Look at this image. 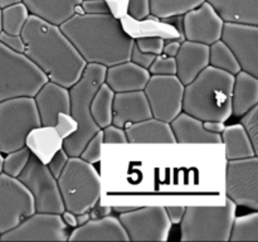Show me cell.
Wrapping results in <instances>:
<instances>
[{
  "label": "cell",
  "instance_id": "43",
  "mask_svg": "<svg viewBox=\"0 0 258 242\" xmlns=\"http://www.w3.org/2000/svg\"><path fill=\"white\" fill-rule=\"evenodd\" d=\"M68 158H70V156H68V154L66 153L64 149L62 148L59 149V150H58L52 158H50L49 161H48L47 166L54 178H58V176H59L60 171L63 170V168H64L66 164H67Z\"/></svg>",
  "mask_w": 258,
  "mask_h": 242
},
{
  "label": "cell",
  "instance_id": "20",
  "mask_svg": "<svg viewBox=\"0 0 258 242\" xmlns=\"http://www.w3.org/2000/svg\"><path fill=\"white\" fill-rule=\"evenodd\" d=\"M174 58L176 65L175 76L185 86L209 66V45L184 39Z\"/></svg>",
  "mask_w": 258,
  "mask_h": 242
},
{
  "label": "cell",
  "instance_id": "25",
  "mask_svg": "<svg viewBox=\"0 0 258 242\" xmlns=\"http://www.w3.org/2000/svg\"><path fill=\"white\" fill-rule=\"evenodd\" d=\"M258 105V77L239 71L234 75L232 87V115L242 116Z\"/></svg>",
  "mask_w": 258,
  "mask_h": 242
},
{
  "label": "cell",
  "instance_id": "26",
  "mask_svg": "<svg viewBox=\"0 0 258 242\" xmlns=\"http://www.w3.org/2000/svg\"><path fill=\"white\" fill-rule=\"evenodd\" d=\"M82 0H23L30 15L60 25L75 14V9Z\"/></svg>",
  "mask_w": 258,
  "mask_h": 242
},
{
  "label": "cell",
  "instance_id": "27",
  "mask_svg": "<svg viewBox=\"0 0 258 242\" xmlns=\"http://www.w3.org/2000/svg\"><path fill=\"white\" fill-rule=\"evenodd\" d=\"M63 139L54 126H38L34 128L25 139V146L40 161L47 164L59 149H62Z\"/></svg>",
  "mask_w": 258,
  "mask_h": 242
},
{
  "label": "cell",
  "instance_id": "16",
  "mask_svg": "<svg viewBox=\"0 0 258 242\" xmlns=\"http://www.w3.org/2000/svg\"><path fill=\"white\" fill-rule=\"evenodd\" d=\"M224 22L207 2L181 17V30L185 40L211 45L221 39Z\"/></svg>",
  "mask_w": 258,
  "mask_h": 242
},
{
  "label": "cell",
  "instance_id": "1",
  "mask_svg": "<svg viewBox=\"0 0 258 242\" xmlns=\"http://www.w3.org/2000/svg\"><path fill=\"white\" fill-rule=\"evenodd\" d=\"M20 35L25 44L24 54L48 81L70 88L80 80L87 63L59 25L29 15Z\"/></svg>",
  "mask_w": 258,
  "mask_h": 242
},
{
  "label": "cell",
  "instance_id": "30",
  "mask_svg": "<svg viewBox=\"0 0 258 242\" xmlns=\"http://www.w3.org/2000/svg\"><path fill=\"white\" fill-rule=\"evenodd\" d=\"M113 96L115 92L105 82H102L91 101V115L100 129L112 124Z\"/></svg>",
  "mask_w": 258,
  "mask_h": 242
},
{
  "label": "cell",
  "instance_id": "5",
  "mask_svg": "<svg viewBox=\"0 0 258 242\" xmlns=\"http://www.w3.org/2000/svg\"><path fill=\"white\" fill-rule=\"evenodd\" d=\"M66 211L75 214L90 212L101 198V178L93 164L80 156H70L57 178Z\"/></svg>",
  "mask_w": 258,
  "mask_h": 242
},
{
  "label": "cell",
  "instance_id": "42",
  "mask_svg": "<svg viewBox=\"0 0 258 242\" xmlns=\"http://www.w3.org/2000/svg\"><path fill=\"white\" fill-rule=\"evenodd\" d=\"M102 131V141L103 144H127L125 129L118 128V126L110 124L101 129Z\"/></svg>",
  "mask_w": 258,
  "mask_h": 242
},
{
  "label": "cell",
  "instance_id": "29",
  "mask_svg": "<svg viewBox=\"0 0 258 242\" xmlns=\"http://www.w3.org/2000/svg\"><path fill=\"white\" fill-rule=\"evenodd\" d=\"M221 138L226 149L227 160L251 158L257 155V151L254 150L246 130L241 124L226 126L221 133Z\"/></svg>",
  "mask_w": 258,
  "mask_h": 242
},
{
  "label": "cell",
  "instance_id": "18",
  "mask_svg": "<svg viewBox=\"0 0 258 242\" xmlns=\"http://www.w3.org/2000/svg\"><path fill=\"white\" fill-rule=\"evenodd\" d=\"M68 241H128V236L118 217L102 216L75 227Z\"/></svg>",
  "mask_w": 258,
  "mask_h": 242
},
{
  "label": "cell",
  "instance_id": "52",
  "mask_svg": "<svg viewBox=\"0 0 258 242\" xmlns=\"http://www.w3.org/2000/svg\"><path fill=\"white\" fill-rule=\"evenodd\" d=\"M136 207H127V206H116V207H112L111 208V211L112 212H116L117 214L120 213H125V212H128V211H133V209H135Z\"/></svg>",
  "mask_w": 258,
  "mask_h": 242
},
{
  "label": "cell",
  "instance_id": "51",
  "mask_svg": "<svg viewBox=\"0 0 258 242\" xmlns=\"http://www.w3.org/2000/svg\"><path fill=\"white\" fill-rule=\"evenodd\" d=\"M91 218L90 213L88 212H82V213H77L76 214V219H77V226H81V224L86 223L88 219Z\"/></svg>",
  "mask_w": 258,
  "mask_h": 242
},
{
  "label": "cell",
  "instance_id": "21",
  "mask_svg": "<svg viewBox=\"0 0 258 242\" xmlns=\"http://www.w3.org/2000/svg\"><path fill=\"white\" fill-rule=\"evenodd\" d=\"M150 76L148 70L131 60H125L106 67L105 83L115 93L141 91L146 86Z\"/></svg>",
  "mask_w": 258,
  "mask_h": 242
},
{
  "label": "cell",
  "instance_id": "53",
  "mask_svg": "<svg viewBox=\"0 0 258 242\" xmlns=\"http://www.w3.org/2000/svg\"><path fill=\"white\" fill-rule=\"evenodd\" d=\"M23 0H0V9L5 7H9V5L17 4V3H22Z\"/></svg>",
  "mask_w": 258,
  "mask_h": 242
},
{
  "label": "cell",
  "instance_id": "32",
  "mask_svg": "<svg viewBox=\"0 0 258 242\" xmlns=\"http://www.w3.org/2000/svg\"><path fill=\"white\" fill-rule=\"evenodd\" d=\"M229 241L258 242V213L257 211L248 214L234 217L232 223Z\"/></svg>",
  "mask_w": 258,
  "mask_h": 242
},
{
  "label": "cell",
  "instance_id": "48",
  "mask_svg": "<svg viewBox=\"0 0 258 242\" xmlns=\"http://www.w3.org/2000/svg\"><path fill=\"white\" fill-rule=\"evenodd\" d=\"M179 47H180V42L178 39H168L164 43L163 53L169 55V57H175L179 50Z\"/></svg>",
  "mask_w": 258,
  "mask_h": 242
},
{
  "label": "cell",
  "instance_id": "56",
  "mask_svg": "<svg viewBox=\"0 0 258 242\" xmlns=\"http://www.w3.org/2000/svg\"><path fill=\"white\" fill-rule=\"evenodd\" d=\"M0 236H2V233H0Z\"/></svg>",
  "mask_w": 258,
  "mask_h": 242
},
{
  "label": "cell",
  "instance_id": "36",
  "mask_svg": "<svg viewBox=\"0 0 258 242\" xmlns=\"http://www.w3.org/2000/svg\"><path fill=\"white\" fill-rule=\"evenodd\" d=\"M239 117H241L239 124L246 130L254 150L258 151V105L252 107L251 110H248Z\"/></svg>",
  "mask_w": 258,
  "mask_h": 242
},
{
  "label": "cell",
  "instance_id": "44",
  "mask_svg": "<svg viewBox=\"0 0 258 242\" xmlns=\"http://www.w3.org/2000/svg\"><path fill=\"white\" fill-rule=\"evenodd\" d=\"M81 7L86 14H108L111 13L106 0H82Z\"/></svg>",
  "mask_w": 258,
  "mask_h": 242
},
{
  "label": "cell",
  "instance_id": "31",
  "mask_svg": "<svg viewBox=\"0 0 258 242\" xmlns=\"http://www.w3.org/2000/svg\"><path fill=\"white\" fill-rule=\"evenodd\" d=\"M206 0H150V14L159 19L183 17Z\"/></svg>",
  "mask_w": 258,
  "mask_h": 242
},
{
  "label": "cell",
  "instance_id": "35",
  "mask_svg": "<svg viewBox=\"0 0 258 242\" xmlns=\"http://www.w3.org/2000/svg\"><path fill=\"white\" fill-rule=\"evenodd\" d=\"M30 155H32V153L25 145L17 149V150L5 154V158L3 159V173L17 178L22 173L23 169L25 168Z\"/></svg>",
  "mask_w": 258,
  "mask_h": 242
},
{
  "label": "cell",
  "instance_id": "2",
  "mask_svg": "<svg viewBox=\"0 0 258 242\" xmlns=\"http://www.w3.org/2000/svg\"><path fill=\"white\" fill-rule=\"evenodd\" d=\"M86 63L103 67L130 60L135 39L118 18L108 14H75L59 25Z\"/></svg>",
  "mask_w": 258,
  "mask_h": 242
},
{
  "label": "cell",
  "instance_id": "45",
  "mask_svg": "<svg viewBox=\"0 0 258 242\" xmlns=\"http://www.w3.org/2000/svg\"><path fill=\"white\" fill-rule=\"evenodd\" d=\"M0 42L12 50L18 53H24L25 44L20 34H9V33L0 32Z\"/></svg>",
  "mask_w": 258,
  "mask_h": 242
},
{
  "label": "cell",
  "instance_id": "8",
  "mask_svg": "<svg viewBox=\"0 0 258 242\" xmlns=\"http://www.w3.org/2000/svg\"><path fill=\"white\" fill-rule=\"evenodd\" d=\"M38 126L40 118L32 96L0 101V151L3 154L24 146L28 134Z\"/></svg>",
  "mask_w": 258,
  "mask_h": 242
},
{
  "label": "cell",
  "instance_id": "15",
  "mask_svg": "<svg viewBox=\"0 0 258 242\" xmlns=\"http://www.w3.org/2000/svg\"><path fill=\"white\" fill-rule=\"evenodd\" d=\"M221 40L232 50L241 71L258 77V25L224 23Z\"/></svg>",
  "mask_w": 258,
  "mask_h": 242
},
{
  "label": "cell",
  "instance_id": "11",
  "mask_svg": "<svg viewBox=\"0 0 258 242\" xmlns=\"http://www.w3.org/2000/svg\"><path fill=\"white\" fill-rule=\"evenodd\" d=\"M128 241H166L171 231V222L165 207H136L118 214Z\"/></svg>",
  "mask_w": 258,
  "mask_h": 242
},
{
  "label": "cell",
  "instance_id": "46",
  "mask_svg": "<svg viewBox=\"0 0 258 242\" xmlns=\"http://www.w3.org/2000/svg\"><path fill=\"white\" fill-rule=\"evenodd\" d=\"M154 59H155V55L150 54V53L143 52V50L139 49L138 45L134 43L133 49H131V54H130L131 62L136 63V65L145 68V70H149V67H150Z\"/></svg>",
  "mask_w": 258,
  "mask_h": 242
},
{
  "label": "cell",
  "instance_id": "41",
  "mask_svg": "<svg viewBox=\"0 0 258 242\" xmlns=\"http://www.w3.org/2000/svg\"><path fill=\"white\" fill-rule=\"evenodd\" d=\"M77 123H76L75 118L71 116V113H58L57 123H55L54 129L57 130V133L59 134V136L63 140H64L66 138H68L70 135H72V134L77 130Z\"/></svg>",
  "mask_w": 258,
  "mask_h": 242
},
{
  "label": "cell",
  "instance_id": "14",
  "mask_svg": "<svg viewBox=\"0 0 258 242\" xmlns=\"http://www.w3.org/2000/svg\"><path fill=\"white\" fill-rule=\"evenodd\" d=\"M67 224L60 214L34 212L0 236V241H68Z\"/></svg>",
  "mask_w": 258,
  "mask_h": 242
},
{
  "label": "cell",
  "instance_id": "10",
  "mask_svg": "<svg viewBox=\"0 0 258 242\" xmlns=\"http://www.w3.org/2000/svg\"><path fill=\"white\" fill-rule=\"evenodd\" d=\"M226 196L236 206L258 211V158L233 159L226 166Z\"/></svg>",
  "mask_w": 258,
  "mask_h": 242
},
{
  "label": "cell",
  "instance_id": "47",
  "mask_svg": "<svg viewBox=\"0 0 258 242\" xmlns=\"http://www.w3.org/2000/svg\"><path fill=\"white\" fill-rule=\"evenodd\" d=\"M166 214H168L169 219H170L171 224H179L183 219L184 211H185V207L183 206H168L165 207Z\"/></svg>",
  "mask_w": 258,
  "mask_h": 242
},
{
  "label": "cell",
  "instance_id": "9",
  "mask_svg": "<svg viewBox=\"0 0 258 242\" xmlns=\"http://www.w3.org/2000/svg\"><path fill=\"white\" fill-rule=\"evenodd\" d=\"M32 194L35 212L62 214L64 211L57 178L53 176L47 164L32 154L22 173L17 176Z\"/></svg>",
  "mask_w": 258,
  "mask_h": 242
},
{
  "label": "cell",
  "instance_id": "37",
  "mask_svg": "<svg viewBox=\"0 0 258 242\" xmlns=\"http://www.w3.org/2000/svg\"><path fill=\"white\" fill-rule=\"evenodd\" d=\"M102 131L100 130L88 140V143L86 144L83 150L81 151L80 158H82L85 161L95 165L101 159V148H102Z\"/></svg>",
  "mask_w": 258,
  "mask_h": 242
},
{
  "label": "cell",
  "instance_id": "40",
  "mask_svg": "<svg viewBox=\"0 0 258 242\" xmlns=\"http://www.w3.org/2000/svg\"><path fill=\"white\" fill-rule=\"evenodd\" d=\"M126 15L134 20H144L150 15V0H127Z\"/></svg>",
  "mask_w": 258,
  "mask_h": 242
},
{
  "label": "cell",
  "instance_id": "12",
  "mask_svg": "<svg viewBox=\"0 0 258 242\" xmlns=\"http://www.w3.org/2000/svg\"><path fill=\"white\" fill-rule=\"evenodd\" d=\"M143 91L153 117L170 123L183 111L184 85L175 75H151Z\"/></svg>",
  "mask_w": 258,
  "mask_h": 242
},
{
  "label": "cell",
  "instance_id": "7",
  "mask_svg": "<svg viewBox=\"0 0 258 242\" xmlns=\"http://www.w3.org/2000/svg\"><path fill=\"white\" fill-rule=\"evenodd\" d=\"M42 71L24 54L0 42V101L18 96H34L47 82Z\"/></svg>",
  "mask_w": 258,
  "mask_h": 242
},
{
  "label": "cell",
  "instance_id": "49",
  "mask_svg": "<svg viewBox=\"0 0 258 242\" xmlns=\"http://www.w3.org/2000/svg\"><path fill=\"white\" fill-rule=\"evenodd\" d=\"M203 126L207 130L214 134H221L226 128L223 121H203Z\"/></svg>",
  "mask_w": 258,
  "mask_h": 242
},
{
  "label": "cell",
  "instance_id": "4",
  "mask_svg": "<svg viewBox=\"0 0 258 242\" xmlns=\"http://www.w3.org/2000/svg\"><path fill=\"white\" fill-rule=\"evenodd\" d=\"M106 67L87 63L80 80L68 88L71 107L70 113L77 123V130L63 140L62 148L68 156H80L86 144L101 129L91 115V101L101 83L105 82Z\"/></svg>",
  "mask_w": 258,
  "mask_h": 242
},
{
  "label": "cell",
  "instance_id": "17",
  "mask_svg": "<svg viewBox=\"0 0 258 242\" xmlns=\"http://www.w3.org/2000/svg\"><path fill=\"white\" fill-rule=\"evenodd\" d=\"M33 98L39 113L40 125L54 126L58 113H70V91L64 86L47 81L43 83Z\"/></svg>",
  "mask_w": 258,
  "mask_h": 242
},
{
  "label": "cell",
  "instance_id": "23",
  "mask_svg": "<svg viewBox=\"0 0 258 242\" xmlns=\"http://www.w3.org/2000/svg\"><path fill=\"white\" fill-rule=\"evenodd\" d=\"M175 143L178 144H221V134H214L207 130L203 121L181 111L175 118L170 121Z\"/></svg>",
  "mask_w": 258,
  "mask_h": 242
},
{
  "label": "cell",
  "instance_id": "3",
  "mask_svg": "<svg viewBox=\"0 0 258 242\" xmlns=\"http://www.w3.org/2000/svg\"><path fill=\"white\" fill-rule=\"evenodd\" d=\"M233 80L231 73L207 66L184 86L183 111L202 121H227L232 116Z\"/></svg>",
  "mask_w": 258,
  "mask_h": 242
},
{
  "label": "cell",
  "instance_id": "50",
  "mask_svg": "<svg viewBox=\"0 0 258 242\" xmlns=\"http://www.w3.org/2000/svg\"><path fill=\"white\" fill-rule=\"evenodd\" d=\"M60 217H62L63 222L67 224V227H72V228L77 227V219H76V214L73 212L66 211L64 209L62 212V214H60Z\"/></svg>",
  "mask_w": 258,
  "mask_h": 242
},
{
  "label": "cell",
  "instance_id": "38",
  "mask_svg": "<svg viewBox=\"0 0 258 242\" xmlns=\"http://www.w3.org/2000/svg\"><path fill=\"white\" fill-rule=\"evenodd\" d=\"M149 73L150 75L158 76H171L176 73L175 58L169 57V55L161 54L155 55V59L153 60L151 66L149 67Z\"/></svg>",
  "mask_w": 258,
  "mask_h": 242
},
{
  "label": "cell",
  "instance_id": "19",
  "mask_svg": "<svg viewBox=\"0 0 258 242\" xmlns=\"http://www.w3.org/2000/svg\"><path fill=\"white\" fill-rule=\"evenodd\" d=\"M151 117V110L144 91L117 92L113 96L112 124L125 128L127 124L139 123Z\"/></svg>",
  "mask_w": 258,
  "mask_h": 242
},
{
  "label": "cell",
  "instance_id": "24",
  "mask_svg": "<svg viewBox=\"0 0 258 242\" xmlns=\"http://www.w3.org/2000/svg\"><path fill=\"white\" fill-rule=\"evenodd\" d=\"M224 23L258 25V0H206Z\"/></svg>",
  "mask_w": 258,
  "mask_h": 242
},
{
  "label": "cell",
  "instance_id": "22",
  "mask_svg": "<svg viewBox=\"0 0 258 242\" xmlns=\"http://www.w3.org/2000/svg\"><path fill=\"white\" fill-rule=\"evenodd\" d=\"M126 138L130 144H176L170 124L149 117L125 125Z\"/></svg>",
  "mask_w": 258,
  "mask_h": 242
},
{
  "label": "cell",
  "instance_id": "28",
  "mask_svg": "<svg viewBox=\"0 0 258 242\" xmlns=\"http://www.w3.org/2000/svg\"><path fill=\"white\" fill-rule=\"evenodd\" d=\"M126 19H128L127 24H123V29L134 38L148 37V35H155V37H161L165 40L168 39H178L179 42H183L184 37L180 34L178 29L169 23L163 22L159 18L154 15H149L144 20H134L126 15Z\"/></svg>",
  "mask_w": 258,
  "mask_h": 242
},
{
  "label": "cell",
  "instance_id": "13",
  "mask_svg": "<svg viewBox=\"0 0 258 242\" xmlns=\"http://www.w3.org/2000/svg\"><path fill=\"white\" fill-rule=\"evenodd\" d=\"M34 201L27 187L15 176L0 173V233L10 231L34 213Z\"/></svg>",
  "mask_w": 258,
  "mask_h": 242
},
{
  "label": "cell",
  "instance_id": "6",
  "mask_svg": "<svg viewBox=\"0 0 258 242\" xmlns=\"http://www.w3.org/2000/svg\"><path fill=\"white\" fill-rule=\"evenodd\" d=\"M237 206L227 198L223 206L185 207L180 224V239L190 241H229Z\"/></svg>",
  "mask_w": 258,
  "mask_h": 242
},
{
  "label": "cell",
  "instance_id": "55",
  "mask_svg": "<svg viewBox=\"0 0 258 242\" xmlns=\"http://www.w3.org/2000/svg\"><path fill=\"white\" fill-rule=\"evenodd\" d=\"M0 32H3V24H2V9H0Z\"/></svg>",
  "mask_w": 258,
  "mask_h": 242
},
{
  "label": "cell",
  "instance_id": "34",
  "mask_svg": "<svg viewBox=\"0 0 258 242\" xmlns=\"http://www.w3.org/2000/svg\"><path fill=\"white\" fill-rule=\"evenodd\" d=\"M29 15V12H28L27 7L23 4V2L3 8V32L9 33V34H20Z\"/></svg>",
  "mask_w": 258,
  "mask_h": 242
},
{
  "label": "cell",
  "instance_id": "33",
  "mask_svg": "<svg viewBox=\"0 0 258 242\" xmlns=\"http://www.w3.org/2000/svg\"><path fill=\"white\" fill-rule=\"evenodd\" d=\"M209 66L226 71L233 76L241 71L238 60L221 39L209 45Z\"/></svg>",
  "mask_w": 258,
  "mask_h": 242
},
{
  "label": "cell",
  "instance_id": "39",
  "mask_svg": "<svg viewBox=\"0 0 258 242\" xmlns=\"http://www.w3.org/2000/svg\"><path fill=\"white\" fill-rule=\"evenodd\" d=\"M165 39L161 37H155V35H148V37H140L135 39V44L140 50L150 54L158 55L163 53V47Z\"/></svg>",
  "mask_w": 258,
  "mask_h": 242
},
{
  "label": "cell",
  "instance_id": "54",
  "mask_svg": "<svg viewBox=\"0 0 258 242\" xmlns=\"http://www.w3.org/2000/svg\"><path fill=\"white\" fill-rule=\"evenodd\" d=\"M3 159H4V156H3V153L0 151V173L3 171Z\"/></svg>",
  "mask_w": 258,
  "mask_h": 242
}]
</instances>
